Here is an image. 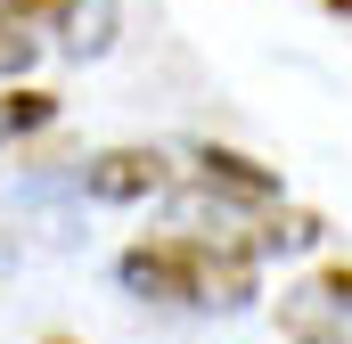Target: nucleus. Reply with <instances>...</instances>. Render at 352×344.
I'll return each instance as SVG.
<instances>
[{"label": "nucleus", "mask_w": 352, "mask_h": 344, "mask_svg": "<svg viewBox=\"0 0 352 344\" xmlns=\"http://www.w3.org/2000/svg\"><path fill=\"white\" fill-rule=\"evenodd\" d=\"M74 189L98 197V205H140V197L173 189V164H164L156 148H107V156H90V164L74 172Z\"/></svg>", "instance_id": "obj_3"}, {"label": "nucleus", "mask_w": 352, "mask_h": 344, "mask_svg": "<svg viewBox=\"0 0 352 344\" xmlns=\"http://www.w3.org/2000/svg\"><path fill=\"white\" fill-rule=\"evenodd\" d=\"M278 336L287 344H352V262L311 270L278 295Z\"/></svg>", "instance_id": "obj_2"}, {"label": "nucleus", "mask_w": 352, "mask_h": 344, "mask_svg": "<svg viewBox=\"0 0 352 344\" xmlns=\"http://www.w3.org/2000/svg\"><path fill=\"white\" fill-rule=\"evenodd\" d=\"M0 17H16V25H33V17H58V0H0Z\"/></svg>", "instance_id": "obj_8"}, {"label": "nucleus", "mask_w": 352, "mask_h": 344, "mask_svg": "<svg viewBox=\"0 0 352 344\" xmlns=\"http://www.w3.org/2000/svg\"><path fill=\"white\" fill-rule=\"evenodd\" d=\"M328 8H344V17H352V0H328Z\"/></svg>", "instance_id": "obj_9"}, {"label": "nucleus", "mask_w": 352, "mask_h": 344, "mask_svg": "<svg viewBox=\"0 0 352 344\" xmlns=\"http://www.w3.org/2000/svg\"><path fill=\"white\" fill-rule=\"evenodd\" d=\"M58 17H66V50L74 58H98L115 41V0H58Z\"/></svg>", "instance_id": "obj_5"}, {"label": "nucleus", "mask_w": 352, "mask_h": 344, "mask_svg": "<svg viewBox=\"0 0 352 344\" xmlns=\"http://www.w3.org/2000/svg\"><path fill=\"white\" fill-rule=\"evenodd\" d=\"M197 172H205V189H221V197H238V205H278V172H263L254 156L205 148V156H197Z\"/></svg>", "instance_id": "obj_4"}, {"label": "nucleus", "mask_w": 352, "mask_h": 344, "mask_svg": "<svg viewBox=\"0 0 352 344\" xmlns=\"http://www.w3.org/2000/svg\"><path fill=\"white\" fill-rule=\"evenodd\" d=\"M115 279L131 295L188 303V312H238L254 303V246H221V238H156L115 262Z\"/></svg>", "instance_id": "obj_1"}, {"label": "nucleus", "mask_w": 352, "mask_h": 344, "mask_svg": "<svg viewBox=\"0 0 352 344\" xmlns=\"http://www.w3.org/2000/svg\"><path fill=\"white\" fill-rule=\"evenodd\" d=\"M33 58H41V41H33V25H16V17H0V83H8V74H33Z\"/></svg>", "instance_id": "obj_7"}, {"label": "nucleus", "mask_w": 352, "mask_h": 344, "mask_svg": "<svg viewBox=\"0 0 352 344\" xmlns=\"http://www.w3.org/2000/svg\"><path fill=\"white\" fill-rule=\"evenodd\" d=\"M41 123H58V98L50 90H0V148H16Z\"/></svg>", "instance_id": "obj_6"}]
</instances>
